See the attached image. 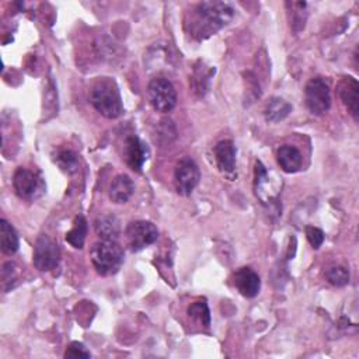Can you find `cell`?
<instances>
[{
    "mask_svg": "<svg viewBox=\"0 0 359 359\" xmlns=\"http://www.w3.org/2000/svg\"><path fill=\"white\" fill-rule=\"evenodd\" d=\"M60 259V248L55 240L42 234L34 247V265L39 271H50L57 266Z\"/></svg>",
    "mask_w": 359,
    "mask_h": 359,
    "instance_id": "7",
    "label": "cell"
},
{
    "mask_svg": "<svg viewBox=\"0 0 359 359\" xmlns=\"http://www.w3.org/2000/svg\"><path fill=\"white\" fill-rule=\"evenodd\" d=\"M90 352L86 349V346L80 342H72L66 352H65V358H73V359H77V358H90Z\"/></svg>",
    "mask_w": 359,
    "mask_h": 359,
    "instance_id": "26",
    "label": "cell"
},
{
    "mask_svg": "<svg viewBox=\"0 0 359 359\" xmlns=\"http://www.w3.org/2000/svg\"><path fill=\"white\" fill-rule=\"evenodd\" d=\"M292 111V105L289 102H286L285 100L279 98V97H272L265 109H264V114H265V119L268 122H279L282 119H285Z\"/></svg>",
    "mask_w": 359,
    "mask_h": 359,
    "instance_id": "19",
    "label": "cell"
},
{
    "mask_svg": "<svg viewBox=\"0 0 359 359\" xmlns=\"http://www.w3.org/2000/svg\"><path fill=\"white\" fill-rule=\"evenodd\" d=\"M304 100L309 111L314 115L325 114L331 107L330 87L321 77L311 79L304 88Z\"/></svg>",
    "mask_w": 359,
    "mask_h": 359,
    "instance_id": "6",
    "label": "cell"
},
{
    "mask_svg": "<svg viewBox=\"0 0 359 359\" xmlns=\"http://www.w3.org/2000/svg\"><path fill=\"white\" fill-rule=\"evenodd\" d=\"M87 236V222L83 215L76 216L73 227L66 233V241L74 248H83Z\"/></svg>",
    "mask_w": 359,
    "mask_h": 359,
    "instance_id": "20",
    "label": "cell"
},
{
    "mask_svg": "<svg viewBox=\"0 0 359 359\" xmlns=\"http://www.w3.org/2000/svg\"><path fill=\"white\" fill-rule=\"evenodd\" d=\"M147 97L150 105L158 112H170L177 105V93L171 81L157 76L149 81Z\"/></svg>",
    "mask_w": 359,
    "mask_h": 359,
    "instance_id": "4",
    "label": "cell"
},
{
    "mask_svg": "<svg viewBox=\"0 0 359 359\" xmlns=\"http://www.w3.org/2000/svg\"><path fill=\"white\" fill-rule=\"evenodd\" d=\"M338 94L342 100L344 105L348 108L349 114L358 121V112H359V84L356 79L353 77H344L338 84Z\"/></svg>",
    "mask_w": 359,
    "mask_h": 359,
    "instance_id": "14",
    "label": "cell"
},
{
    "mask_svg": "<svg viewBox=\"0 0 359 359\" xmlns=\"http://www.w3.org/2000/svg\"><path fill=\"white\" fill-rule=\"evenodd\" d=\"M90 102L102 116L109 119H115L123 112L119 88L109 77H100L93 83Z\"/></svg>",
    "mask_w": 359,
    "mask_h": 359,
    "instance_id": "2",
    "label": "cell"
},
{
    "mask_svg": "<svg viewBox=\"0 0 359 359\" xmlns=\"http://www.w3.org/2000/svg\"><path fill=\"white\" fill-rule=\"evenodd\" d=\"M91 262L95 271L102 275H114L123 264V250L112 240H100L93 244L90 251Z\"/></svg>",
    "mask_w": 359,
    "mask_h": 359,
    "instance_id": "3",
    "label": "cell"
},
{
    "mask_svg": "<svg viewBox=\"0 0 359 359\" xmlns=\"http://www.w3.org/2000/svg\"><path fill=\"white\" fill-rule=\"evenodd\" d=\"M234 17L233 7L226 1L198 3L187 20L185 25L192 36L205 39L226 27Z\"/></svg>",
    "mask_w": 359,
    "mask_h": 359,
    "instance_id": "1",
    "label": "cell"
},
{
    "mask_svg": "<svg viewBox=\"0 0 359 359\" xmlns=\"http://www.w3.org/2000/svg\"><path fill=\"white\" fill-rule=\"evenodd\" d=\"M234 285L244 297H255L261 287V279L254 269L243 266L234 273Z\"/></svg>",
    "mask_w": 359,
    "mask_h": 359,
    "instance_id": "12",
    "label": "cell"
},
{
    "mask_svg": "<svg viewBox=\"0 0 359 359\" xmlns=\"http://www.w3.org/2000/svg\"><path fill=\"white\" fill-rule=\"evenodd\" d=\"M306 236L313 248H320V245L324 243V233L318 227L306 226Z\"/></svg>",
    "mask_w": 359,
    "mask_h": 359,
    "instance_id": "25",
    "label": "cell"
},
{
    "mask_svg": "<svg viewBox=\"0 0 359 359\" xmlns=\"http://www.w3.org/2000/svg\"><path fill=\"white\" fill-rule=\"evenodd\" d=\"M201 178L199 168L196 163L191 157H182L175 167L174 180L177 192L182 196H188L192 194L195 187L198 185Z\"/></svg>",
    "mask_w": 359,
    "mask_h": 359,
    "instance_id": "8",
    "label": "cell"
},
{
    "mask_svg": "<svg viewBox=\"0 0 359 359\" xmlns=\"http://www.w3.org/2000/svg\"><path fill=\"white\" fill-rule=\"evenodd\" d=\"M20 241H18V234L15 229L6 220H0V247L1 251L7 255L14 254L18 250Z\"/></svg>",
    "mask_w": 359,
    "mask_h": 359,
    "instance_id": "18",
    "label": "cell"
},
{
    "mask_svg": "<svg viewBox=\"0 0 359 359\" xmlns=\"http://www.w3.org/2000/svg\"><path fill=\"white\" fill-rule=\"evenodd\" d=\"M276 160L285 172H296L302 168L303 164V157L300 151L290 144H283L278 149Z\"/></svg>",
    "mask_w": 359,
    "mask_h": 359,
    "instance_id": "15",
    "label": "cell"
},
{
    "mask_svg": "<svg viewBox=\"0 0 359 359\" xmlns=\"http://www.w3.org/2000/svg\"><path fill=\"white\" fill-rule=\"evenodd\" d=\"M94 229L97 236L101 240H112L115 241L121 233L119 220L114 215H101L95 219Z\"/></svg>",
    "mask_w": 359,
    "mask_h": 359,
    "instance_id": "17",
    "label": "cell"
},
{
    "mask_svg": "<svg viewBox=\"0 0 359 359\" xmlns=\"http://www.w3.org/2000/svg\"><path fill=\"white\" fill-rule=\"evenodd\" d=\"M56 164L66 172H73L77 168V156L70 150H62L55 157Z\"/></svg>",
    "mask_w": 359,
    "mask_h": 359,
    "instance_id": "24",
    "label": "cell"
},
{
    "mask_svg": "<svg viewBox=\"0 0 359 359\" xmlns=\"http://www.w3.org/2000/svg\"><path fill=\"white\" fill-rule=\"evenodd\" d=\"M126 238L133 251H140L157 241L158 230L151 222L136 220L128 224Z\"/></svg>",
    "mask_w": 359,
    "mask_h": 359,
    "instance_id": "10",
    "label": "cell"
},
{
    "mask_svg": "<svg viewBox=\"0 0 359 359\" xmlns=\"http://www.w3.org/2000/svg\"><path fill=\"white\" fill-rule=\"evenodd\" d=\"M215 160L219 170L226 175H233L236 171V146L231 140H222L213 149Z\"/></svg>",
    "mask_w": 359,
    "mask_h": 359,
    "instance_id": "13",
    "label": "cell"
},
{
    "mask_svg": "<svg viewBox=\"0 0 359 359\" xmlns=\"http://www.w3.org/2000/svg\"><path fill=\"white\" fill-rule=\"evenodd\" d=\"M17 279V271H15V265L11 262L4 264L3 269H1V283L4 290H7L10 287L8 283L14 282Z\"/></svg>",
    "mask_w": 359,
    "mask_h": 359,
    "instance_id": "27",
    "label": "cell"
},
{
    "mask_svg": "<svg viewBox=\"0 0 359 359\" xmlns=\"http://www.w3.org/2000/svg\"><path fill=\"white\" fill-rule=\"evenodd\" d=\"M135 191V184L132 178L126 174L116 175L109 187V198L115 203H125L132 196Z\"/></svg>",
    "mask_w": 359,
    "mask_h": 359,
    "instance_id": "16",
    "label": "cell"
},
{
    "mask_svg": "<svg viewBox=\"0 0 359 359\" xmlns=\"http://www.w3.org/2000/svg\"><path fill=\"white\" fill-rule=\"evenodd\" d=\"M149 157L147 146L135 135H130L125 140V160L133 171H140Z\"/></svg>",
    "mask_w": 359,
    "mask_h": 359,
    "instance_id": "11",
    "label": "cell"
},
{
    "mask_svg": "<svg viewBox=\"0 0 359 359\" xmlns=\"http://www.w3.org/2000/svg\"><path fill=\"white\" fill-rule=\"evenodd\" d=\"M254 188H255V195L261 201V203L269 205L278 198L280 188H282V181L279 182V178H276V177L271 178V175H269L268 170L264 167V164L261 161H257L255 163Z\"/></svg>",
    "mask_w": 359,
    "mask_h": 359,
    "instance_id": "9",
    "label": "cell"
},
{
    "mask_svg": "<svg viewBox=\"0 0 359 359\" xmlns=\"http://www.w3.org/2000/svg\"><path fill=\"white\" fill-rule=\"evenodd\" d=\"M188 316L192 320H195L196 323H199L201 325H203V327H209L210 325V311H209V307H208L205 300L194 302L188 307Z\"/></svg>",
    "mask_w": 359,
    "mask_h": 359,
    "instance_id": "21",
    "label": "cell"
},
{
    "mask_svg": "<svg viewBox=\"0 0 359 359\" xmlns=\"http://www.w3.org/2000/svg\"><path fill=\"white\" fill-rule=\"evenodd\" d=\"M13 187L21 199L32 201L43 194L45 184L39 172L18 167L13 175Z\"/></svg>",
    "mask_w": 359,
    "mask_h": 359,
    "instance_id": "5",
    "label": "cell"
},
{
    "mask_svg": "<svg viewBox=\"0 0 359 359\" xmlns=\"http://www.w3.org/2000/svg\"><path fill=\"white\" fill-rule=\"evenodd\" d=\"M325 278L334 286H345L349 282V272L345 266L337 265L325 272Z\"/></svg>",
    "mask_w": 359,
    "mask_h": 359,
    "instance_id": "23",
    "label": "cell"
},
{
    "mask_svg": "<svg viewBox=\"0 0 359 359\" xmlns=\"http://www.w3.org/2000/svg\"><path fill=\"white\" fill-rule=\"evenodd\" d=\"M286 7L289 8V13L292 11V22L290 25L293 27L294 31H300L304 27V21H306V7L307 3L304 1H287Z\"/></svg>",
    "mask_w": 359,
    "mask_h": 359,
    "instance_id": "22",
    "label": "cell"
}]
</instances>
